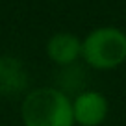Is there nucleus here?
<instances>
[{
	"label": "nucleus",
	"instance_id": "nucleus-1",
	"mask_svg": "<svg viewBox=\"0 0 126 126\" xmlns=\"http://www.w3.org/2000/svg\"><path fill=\"white\" fill-rule=\"evenodd\" d=\"M24 126H76L72 100L58 87H37L26 93L20 104Z\"/></svg>",
	"mask_w": 126,
	"mask_h": 126
},
{
	"label": "nucleus",
	"instance_id": "nucleus-2",
	"mask_svg": "<svg viewBox=\"0 0 126 126\" xmlns=\"http://www.w3.org/2000/svg\"><path fill=\"white\" fill-rule=\"evenodd\" d=\"M82 59L94 71H113L126 61V33L121 28H94L82 39Z\"/></svg>",
	"mask_w": 126,
	"mask_h": 126
},
{
	"label": "nucleus",
	"instance_id": "nucleus-3",
	"mask_svg": "<svg viewBox=\"0 0 126 126\" xmlns=\"http://www.w3.org/2000/svg\"><path fill=\"white\" fill-rule=\"evenodd\" d=\"M110 113L108 98L100 91H83L72 98V115L78 126H102Z\"/></svg>",
	"mask_w": 126,
	"mask_h": 126
},
{
	"label": "nucleus",
	"instance_id": "nucleus-4",
	"mask_svg": "<svg viewBox=\"0 0 126 126\" xmlns=\"http://www.w3.org/2000/svg\"><path fill=\"white\" fill-rule=\"evenodd\" d=\"M47 56L59 67L72 65L76 59L82 58V39L69 32L54 33L47 43Z\"/></svg>",
	"mask_w": 126,
	"mask_h": 126
},
{
	"label": "nucleus",
	"instance_id": "nucleus-5",
	"mask_svg": "<svg viewBox=\"0 0 126 126\" xmlns=\"http://www.w3.org/2000/svg\"><path fill=\"white\" fill-rule=\"evenodd\" d=\"M28 71L22 61L13 56H0V94L15 96L26 91Z\"/></svg>",
	"mask_w": 126,
	"mask_h": 126
}]
</instances>
